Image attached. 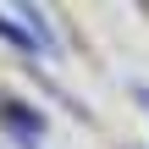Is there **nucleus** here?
<instances>
[{"mask_svg": "<svg viewBox=\"0 0 149 149\" xmlns=\"http://www.w3.org/2000/svg\"><path fill=\"white\" fill-rule=\"evenodd\" d=\"M0 122H6L22 144H39V138H44V116H39V111H28L22 100H0Z\"/></svg>", "mask_w": 149, "mask_h": 149, "instance_id": "1", "label": "nucleus"}]
</instances>
